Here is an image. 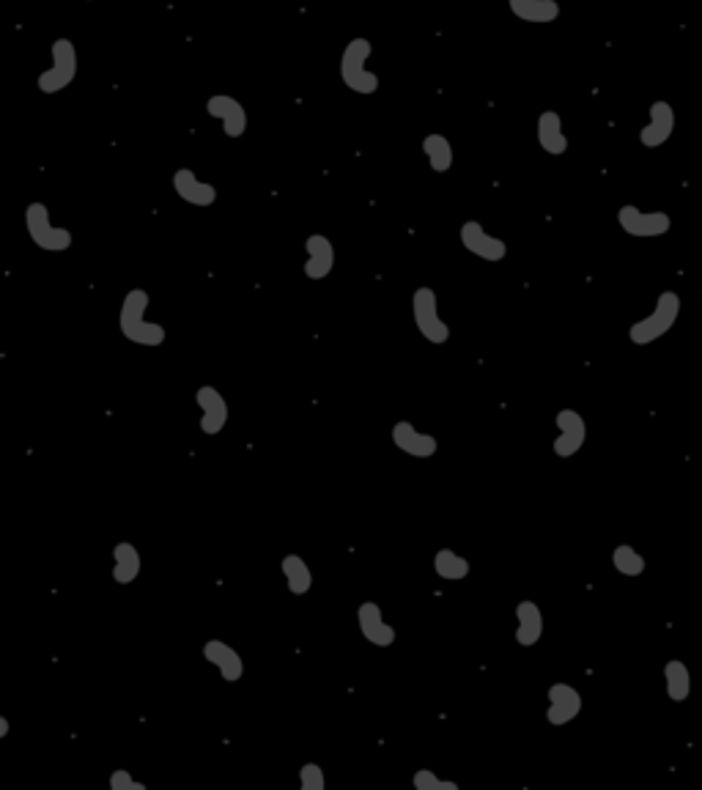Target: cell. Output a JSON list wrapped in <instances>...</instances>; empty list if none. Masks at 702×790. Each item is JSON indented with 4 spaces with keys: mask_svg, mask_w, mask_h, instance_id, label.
Returning <instances> with one entry per match:
<instances>
[{
    "mask_svg": "<svg viewBox=\"0 0 702 790\" xmlns=\"http://www.w3.org/2000/svg\"><path fill=\"white\" fill-rule=\"evenodd\" d=\"M151 294L146 289H129L121 299V310H118V330L135 346H146V349H157L165 343L168 332L162 324L151 321L149 313Z\"/></svg>",
    "mask_w": 702,
    "mask_h": 790,
    "instance_id": "obj_1",
    "label": "cell"
},
{
    "mask_svg": "<svg viewBox=\"0 0 702 790\" xmlns=\"http://www.w3.org/2000/svg\"><path fill=\"white\" fill-rule=\"evenodd\" d=\"M371 53H373V44L371 39H365V36H354V39L343 47L341 53L343 86L349 88V91H354V94H360V97H371V94H376L379 86H382L379 75L368 69V58H371Z\"/></svg>",
    "mask_w": 702,
    "mask_h": 790,
    "instance_id": "obj_2",
    "label": "cell"
},
{
    "mask_svg": "<svg viewBox=\"0 0 702 790\" xmlns=\"http://www.w3.org/2000/svg\"><path fill=\"white\" fill-rule=\"evenodd\" d=\"M678 319H681V297L675 291H661L648 316L631 324L628 338L634 346H650L664 338L678 324Z\"/></svg>",
    "mask_w": 702,
    "mask_h": 790,
    "instance_id": "obj_3",
    "label": "cell"
},
{
    "mask_svg": "<svg viewBox=\"0 0 702 790\" xmlns=\"http://www.w3.org/2000/svg\"><path fill=\"white\" fill-rule=\"evenodd\" d=\"M25 231L31 236L33 245L39 250H47V253H64L75 242L69 228L53 223L50 206L42 201H33L25 206Z\"/></svg>",
    "mask_w": 702,
    "mask_h": 790,
    "instance_id": "obj_4",
    "label": "cell"
},
{
    "mask_svg": "<svg viewBox=\"0 0 702 790\" xmlns=\"http://www.w3.org/2000/svg\"><path fill=\"white\" fill-rule=\"evenodd\" d=\"M77 66H80V61H77L75 42L66 39V36L55 39L53 47H50V66L44 69L42 75L36 77V88L42 94H47V97L61 94V91H66V88L75 83Z\"/></svg>",
    "mask_w": 702,
    "mask_h": 790,
    "instance_id": "obj_5",
    "label": "cell"
},
{
    "mask_svg": "<svg viewBox=\"0 0 702 790\" xmlns=\"http://www.w3.org/2000/svg\"><path fill=\"white\" fill-rule=\"evenodd\" d=\"M412 319H415L417 332H420L428 343L442 346V343L450 341V327H447V321L439 316L437 291L431 289V286H420V289H415V294H412Z\"/></svg>",
    "mask_w": 702,
    "mask_h": 790,
    "instance_id": "obj_6",
    "label": "cell"
},
{
    "mask_svg": "<svg viewBox=\"0 0 702 790\" xmlns=\"http://www.w3.org/2000/svg\"><path fill=\"white\" fill-rule=\"evenodd\" d=\"M617 225L626 231L628 236L637 239H656V236L670 234L672 217L667 212H645L634 203H626L617 209Z\"/></svg>",
    "mask_w": 702,
    "mask_h": 790,
    "instance_id": "obj_7",
    "label": "cell"
},
{
    "mask_svg": "<svg viewBox=\"0 0 702 790\" xmlns=\"http://www.w3.org/2000/svg\"><path fill=\"white\" fill-rule=\"evenodd\" d=\"M554 423H557V431H560V437L554 439L552 445L554 456L557 459H574L587 442L585 417L579 415L576 409H560L557 417H554Z\"/></svg>",
    "mask_w": 702,
    "mask_h": 790,
    "instance_id": "obj_8",
    "label": "cell"
},
{
    "mask_svg": "<svg viewBox=\"0 0 702 790\" xmlns=\"http://www.w3.org/2000/svg\"><path fill=\"white\" fill-rule=\"evenodd\" d=\"M458 236H461V245H464L467 253L483 258L489 264H500V261L508 258V245L502 242L500 236L489 234L478 220H467V223L461 225Z\"/></svg>",
    "mask_w": 702,
    "mask_h": 790,
    "instance_id": "obj_9",
    "label": "cell"
},
{
    "mask_svg": "<svg viewBox=\"0 0 702 790\" xmlns=\"http://www.w3.org/2000/svg\"><path fill=\"white\" fill-rule=\"evenodd\" d=\"M546 722L552 727H565L574 722L576 716L582 714V694L579 689L565 681H557V684L549 686L546 692Z\"/></svg>",
    "mask_w": 702,
    "mask_h": 790,
    "instance_id": "obj_10",
    "label": "cell"
},
{
    "mask_svg": "<svg viewBox=\"0 0 702 790\" xmlns=\"http://www.w3.org/2000/svg\"><path fill=\"white\" fill-rule=\"evenodd\" d=\"M195 401L201 406V434H206V437L223 434V428L228 426V417H231L225 395L217 387L201 385L195 390Z\"/></svg>",
    "mask_w": 702,
    "mask_h": 790,
    "instance_id": "obj_11",
    "label": "cell"
},
{
    "mask_svg": "<svg viewBox=\"0 0 702 790\" xmlns=\"http://www.w3.org/2000/svg\"><path fill=\"white\" fill-rule=\"evenodd\" d=\"M206 113L223 124L225 138L236 140L247 132L245 105L236 97H231V94H212V97L206 99Z\"/></svg>",
    "mask_w": 702,
    "mask_h": 790,
    "instance_id": "obj_12",
    "label": "cell"
},
{
    "mask_svg": "<svg viewBox=\"0 0 702 790\" xmlns=\"http://www.w3.org/2000/svg\"><path fill=\"white\" fill-rule=\"evenodd\" d=\"M357 626H360L362 640L371 642L376 648H390L398 640L395 629L384 620L382 607L376 601H362L357 607Z\"/></svg>",
    "mask_w": 702,
    "mask_h": 790,
    "instance_id": "obj_13",
    "label": "cell"
},
{
    "mask_svg": "<svg viewBox=\"0 0 702 790\" xmlns=\"http://www.w3.org/2000/svg\"><path fill=\"white\" fill-rule=\"evenodd\" d=\"M390 439H393L395 448L406 453V456H412V459H431V456H437L439 450L437 437L426 434V431H417L409 420H398L393 431H390Z\"/></svg>",
    "mask_w": 702,
    "mask_h": 790,
    "instance_id": "obj_14",
    "label": "cell"
},
{
    "mask_svg": "<svg viewBox=\"0 0 702 790\" xmlns=\"http://www.w3.org/2000/svg\"><path fill=\"white\" fill-rule=\"evenodd\" d=\"M648 113H650V121L639 129V143H642L645 149H659V146H664V143L672 138V132H675V110H672L670 102L656 99V102L650 105Z\"/></svg>",
    "mask_w": 702,
    "mask_h": 790,
    "instance_id": "obj_15",
    "label": "cell"
},
{
    "mask_svg": "<svg viewBox=\"0 0 702 790\" xmlns=\"http://www.w3.org/2000/svg\"><path fill=\"white\" fill-rule=\"evenodd\" d=\"M173 190L187 206H198V209H209L217 203V187L203 182L192 168H179L173 173Z\"/></svg>",
    "mask_w": 702,
    "mask_h": 790,
    "instance_id": "obj_16",
    "label": "cell"
},
{
    "mask_svg": "<svg viewBox=\"0 0 702 790\" xmlns=\"http://www.w3.org/2000/svg\"><path fill=\"white\" fill-rule=\"evenodd\" d=\"M203 659L220 670V678L225 684H239L245 675V662L236 648H231L225 640H209L203 645Z\"/></svg>",
    "mask_w": 702,
    "mask_h": 790,
    "instance_id": "obj_17",
    "label": "cell"
},
{
    "mask_svg": "<svg viewBox=\"0 0 702 790\" xmlns=\"http://www.w3.org/2000/svg\"><path fill=\"white\" fill-rule=\"evenodd\" d=\"M308 250V261H305V278L308 280H324L330 278L335 269V247L324 234H310L305 242Z\"/></svg>",
    "mask_w": 702,
    "mask_h": 790,
    "instance_id": "obj_18",
    "label": "cell"
},
{
    "mask_svg": "<svg viewBox=\"0 0 702 790\" xmlns=\"http://www.w3.org/2000/svg\"><path fill=\"white\" fill-rule=\"evenodd\" d=\"M538 146L549 157H563L568 151V135L563 132V118L557 110H543L538 116Z\"/></svg>",
    "mask_w": 702,
    "mask_h": 790,
    "instance_id": "obj_19",
    "label": "cell"
},
{
    "mask_svg": "<svg viewBox=\"0 0 702 790\" xmlns=\"http://www.w3.org/2000/svg\"><path fill=\"white\" fill-rule=\"evenodd\" d=\"M516 623H519V626H516V642H519L522 648H532V645L541 642L543 612L535 601L524 598V601L516 604Z\"/></svg>",
    "mask_w": 702,
    "mask_h": 790,
    "instance_id": "obj_20",
    "label": "cell"
},
{
    "mask_svg": "<svg viewBox=\"0 0 702 790\" xmlns=\"http://www.w3.org/2000/svg\"><path fill=\"white\" fill-rule=\"evenodd\" d=\"M143 571V557H140L138 546L121 541L113 546V579L118 585H132Z\"/></svg>",
    "mask_w": 702,
    "mask_h": 790,
    "instance_id": "obj_21",
    "label": "cell"
},
{
    "mask_svg": "<svg viewBox=\"0 0 702 790\" xmlns=\"http://www.w3.org/2000/svg\"><path fill=\"white\" fill-rule=\"evenodd\" d=\"M508 9L516 20L535 22V25H549L560 17L557 0H508Z\"/></svg>",
    "mask_w": 702,
    "mask_h": 790,
    "instance_id": "obj_22",
    "label": "cell"
},
{
    "mask_svg": "<svg viewBox=\"0 0 702 790\" xmlns=\"http://www.w3.org/2000/svg\"><path fill=\"white\" fill-rule=\"evenodd\" d=\"M280 571L286 577L288 593L291 596H308L310 588H313V571L305 563L302 555H286L280 560Z\"/></svg>",
    "mask_w": 702,
    "mask_h": 790,
    "instance_id": "obj_23",
    "label": "cell"
},
{
    "mask_svg": "<svg viewBox=\"0 0 702 790\" xmlns=\"http://www.w3.org/2000/svg\"><path fill=\"white\" fill-rule=\"evenodd\" d=\"M664 686H667V697L672 703H686L692 694V673L681 659H670L664 664Z\"/></svg>",
    "mask_w": 702,
    "mask_h": 790,
    "instance_id": "obj_24",
    "label": "cell"
},
{
    "mask_svg": "<svg viewBox=\"0 0 702 790\" xmlns=\"http://www.w3.org/2000/svg\"><path fill=\"white\" fill-rule=\"evenodd\" d=\"M423 154H426L428 165H431L434 173H447L453 168V146L439 132H431V135L423 138Z\"/></svg>",
    "mask_w": 702,
    "mask_h": 790,
    "instance_id": "obj_25",
    "label": "cell"
},
{
    "mask_svg": "<svg viewBox=\"0 0 702 790\" xmlns=\"http://www.w3.org/2000/svg\"><path fill=\"white\" fill-rule=\"evenodd\" d=\"M434 571H437V577L447 579V582H461V579L469 577V560L453 549H439L434 555Z\"/></svg>",
    "mask_w": 702,
    "mask_h": 790,
    "instance_id": "obj_26",
    "label": "cell"
},
{
    "mask_svg": "<svg viewBox=\"0 0 702 790\" xmlns=\"http://www.w3.org/2000/svg\"><path fill=\"white\" fill-rule=\"evenodd\" d=\"M612 566H615L617 574H623V577H642L645 574V557L639 555L637 549L631 544H620L615 546V552H612Z\"/></svg>",
    "mask_w": 702,
    "mask_h": 790,
    "instance_id": "obj_27",
    "label": "cell"
},
{
    "mask_svg": "<svg viewBox=\"0 0 702 790\" xmlns=\"http://www.w3.org/2000/svg\"><path fill=\"white\" fill-rule=\"evenodd\" d=\"M412 785H415L417 790H458V782L453 780H442V777H437L431 769H420L415 771V777H412Z\"/></svg>",
    "mask_w": 702,
    "mask_h": 790,
    "instance_id": "obj_28",
    "label": "cell"
},
{
    "mask_svg": "<svg viewBox=\"0 0 702 790\" xmlns=\"http://www.w3.org/2000/svg\"><path fill=\"white\" fill-rule=\"evenodd\" d=\"M299 788L302 790H324L327 788V777L319 763H305L299 769Z\"/></svg>",
    "mask_w": 702,
    "mask_h": 790,
    "instance_id": "obj_29",
    "label": "cell"
},
{
    "mask_svg": "<svg viewBox=\"0 0 702 790\" xmlns=\"http://www.w3.org/2000/svg\"><path fill=\"white\" fill-rule=\"evenodd\" d=\"M110 790H146V785L135 780L129 769H116L110 774Z\"/></svg>",
    "mask_w": 702,
    "mask_h": 790,
    "instance_id": "obj_30",
    "label": "cell"
},
{
    "mask_svg": "<svg viewBox=\"0 0 702 790\" xmlns=\"http://www.w3.org/2000/svg\"><path fill=\"white\" fill-rule=\"evenodd\" d=\"M9 733H11V722H9V719H6V716L0 714V741L9 736Z\"/></svg>",
    "mask_w": 702,
    "mask_h": 790,
    "instance_id": "obj_31",
    "label": "cell"
},
{
    "mask_svg": "<svg viewBox=\"0 0 702 790\" xmlns=\"http://www.w3.org/2000/svg\"><path fill=\"white\" fill-rule=\"evenodd\" d=\"M86 3H94V0H86Z\"/></svg>",
    "mask_w": 702,
    "mask_h": 790,
    "instance_id": "obj_32",
    "label": "cell"
}]
</instances>
